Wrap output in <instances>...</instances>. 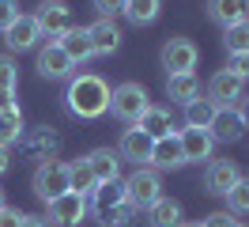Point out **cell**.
<instances>
[{
  "instance_id": "obj_30",
  "label": "cell",
  "mask_w": 249,
  "mask_h": 227,
  "mask_svg": "<svg viewBox=\"0 0 249 227\" xmlns=\"http://www.w3.org/2000/svg\"><path fill=\"white\" fill-rule=\"evenodd\" d=\"M136 212H140V208L124 197L121 205H113V208L102 212V224H106V227H124V224H132V220H136Z\"/></svg>"
},
{
  "instance_id": "obj_3",
  "label": "cell",
  "mask_w": 249,
  "mask_h": 227,
  "mask_svg": "<svg viewBox=\"0 0 249 227\" xmlns=\"http://www.w3.org/2000/svg\"><path fill=\"white\" fill-rule=\"evenodd\" d=\"M72 189L68 186V163H61V159H46V163L34 170V193L42 197V201H57V197H64Z\"/></svg>"
},
{
  "instance_id": "obj_5",
  "label": "cell",
  "mask_w": 249,
  "mask_h": 227,
  "mask_svg": "<svg viewBox=\"0 0 249 227\" xmlns=\"http://www.w3.org/2000/svg\"><path fill=\"white\" fill-rule=\"evenodd\" d=\"M124 193L136 208H151L159 197H162V178H159L155 166H136V174L124 182Z\"/></svg>"
},
{
  "instance_id": "obj_36",
  "label": "cell",
  "mask_w": 249,
  "mask_h": 227,
  "mask_svg": "<svg viewBox=\"0 0 249 227\" xmlns=\"http://www.w3.org/2000/svg\"><path fill=\"white\" fill-rule=\"evenodd\" d=\"M19 220H23V212H16V208H0V227H19Z\"/></svg>"
},
{
  "instance_id": "obj_42",
  "label": "cell",
  "mask_w": 249,
  "mask_h": 227,
  "mask_svg": "<svg viewBox=\"0 0 249 227\" xmlns=\"http://www.w3.org/2000/svg\"><path fill=\"white\" fill-rule=\"evenodd\" d=\"M238 227H246V224H238Z\"/></svg>"
},
{
  "instance_id": "obj_40",
  "label": "cell",
  "mask_w": 249,
  "mask_h": 227,
  "mask_svg": "<svg viewBox=\"0 0 249 227\" xmlns=\"http://www.w3.org/2000/svg\"><path fill=\"white\" fill-rule=\"evenodd\" d=\"M0 208H4V189H0Z\"/></svg>"
},
{
  "instance_id": "obj_34",
  "label": "cell",
  "mask_w": 249,
  "mask_h": 227,
  "mask_svg": "<svg viewBox=\"0 0 249 227\" xmlns=\"http://www.w3.org/2000/svg\"><path fill=\"white\" fill-rule=\"evenodd\" d=\"M227 72H234V76H242V80H249V53H231Z\"/></svg>"
},
{
  "instance_id": "obj_29",
  "label": "cell",
  "mask_w": 249,
  "mask_h": 227,
  "mask_svg": "<svg viewBox=\"0 0 249 227\" xmlns=\"http://www.w3.org/2000/svg\"><path fill=\"white\" fill-rule=\"evenodd\" d=\"M223 45H227V53H249V19L223 30Z\"/></svg>"
},
{
  "instance_id": "obj_33",
  "label": "cell",
  "mask_w": 249,
  "mask_h": 227,
  "mask_svg": "<svg viewBox=\"0 0 249 227\" xmlns=\"http://www.w3.org/2000/svg\"><path fill=\"white\" fill-rule=\"evenodd\" d=\"M19 19V4L16 0H0V30H8Z\"/></svg>"
},
{
  "instance_id": "obj_43",
  "label": "cell",
  "mask_w": 249,
  "mask_h": 227,
  "mask_svg": "<svg viewBox=\"0 0 249 227\" xmlns=\"http://www.w3.org/2000/svg\"><path fill=\"white\" fill-rule=\"evenodd\" d=\"M246 8H249V0H246Z\"/></svg>"
},
{
  "instance_id": "obj_31",
  "label": "cell",
  "mask_w": 249,
  "mask_h": 227,
  "mask_svg": "<svg viewBox=\"0 0 249 227\" xmlns=\"http://www.w3.org/2000/svg\"><path fill=\"white\" fill-rule=\"evenodd\" d=\"M227 205H231L227 212H238V216H246V212H249V178H242L231 193H227Z\"/></svg>"
},
{
  "instance_id": "obj_39",
  "label": "cell",
  "mask_w": 249,
  "mask_h": 227,
  "mask_svg": "<svg viewBox=\"0 0 249 227\" xmlns=\"http://www.w3.org/2000/svg\"><path fill=\"white\" fill-rule=\"evenodd\" d=\"M238 118H242V125L249 129V99H242V110H238Z\"/></svg>"
},
{
  "instance_id": "obj_20",
  "label": "cell",
  "mask_w": 249,
  "mask_h": 227,
  "mask_svg": "<svg viewBox=\"0 0 249 227\" xmlns=\"http://www.w3.org/2000/svg\"><path fill=\"white\" fill-rule=\"evenodd\" d=\"M208 133L215 136V140H223V144H234V140L246 136V125H242V118H238V110H219Z\"/></svg>"
},
{
  "instance_id": "obj_23",
  "label": "cell",
  "mask_w": 249,
  "mask_h": 227,
  "mask_svg": "<svg viewBox=\"0 0 249 227\" xmlns=\"http://www.w3.org/2000/svg\"><path fill=\"white\" fill-rule=\"evenodd\" d=\"M162 12V0H124V19L132 27H151Z\"/></svg>"
},
{
  "instance_id": "obj_38",
  "label": "cell",
  "mask_w": 249,
  "mask_h": 227,
  "mask_svg": "<svg viewBox=\"0 0 249 227\" xmlns=\"http://www.w3.org/2000/svg\"><path fill=\"white\" fill-rule=\"evenodd\" d=\"M8 166H12V151L0 148V174H8Z\"/></svg>"
},
{
  "instance_id": "obj_28",
  "label": "cell",
  "mask_w": 249,
  "mask_h": 227,
  "mask_svg": "<svg viewBox=\"0 0 249 227\" xmlns=\"http://www.w3.org/2000/svg\"><path fill=\"white\" fill-rule=\"evenodd\" d=\"M91 197H94V208H98V216H102L106 208H113V205H121V201H124L128 193H124V182L117 178V182H102V186H98V189H94Z\"/></svg>"
},
{
  "instance_id": "obj_1",
  "label": "cell",
  "mask_w": 249,
  "mask_h": 227,
  "mask_svg": "<svg viewBox=\"0 0 249 227\" xmlns=\"http://www.w3.org/2000/svg\"><path fill=\"white\" fill-rule=\"evenodd\" d=\"M64 99H68V110L76 118H83V121L102 118L109 110V83L94 72H79L68 80V95Z\"/></svg>"
},
{
  "instance_id": "obj_15",
  "label": "cell",
  "mask_w": 249,
  "mask_h": 227,
  "mask_svg": "<svg viewBox=\"0 0 249 227\" xmlns=\"http://www.w3.org/2000/svg\"><path fill=\"white\" fill-rule=\"evenodd\" d=\"M181 151H185V163H200V159H212L215 151V136L208 129H181Z\"/></svg>"
},
{
  "instance_id": "obj_41",
  "label": "cell",
  "mask_w": 249,
  "mask_h": 227,
  "mask_svg": "<svg viewBox=\"0 0 249 227\" xmlns=\"http://www.w3.org/2000/svg\"><path fill=\"white\" fill-rule=\"evenodd\" d=\"M181 227H200V224H181Z\"/></svg>"
},
{
  "instance_id": "obj_18",
  "label": "cell",
  "mask_w": 249,
  "mask_h": 227,
  "mask_svg": "<svg viewBox=\"0 0 249 227\" xmlns=\"http://www.w3.org/2000/svg\"><path fill=\"white\" fill-rule=\"evenodd\" d=\"M136 129H140V133H147L151 140H162V136L178 133V129H174L170 110H162V106H147V110L140 114V121H136Z\"/></svg>"
},
{
  "instance_id": "obj_22",
  "label": "cell",
  "mask_w": 249,
  "mask_h": 227,
  "mask_svg": "<svg viewBox=\"0 0 249 227\" xmlns=\"http://www.w3.org/2000/svg\"><path fill=\"white\" fill-rule=\"evenodd\" d=\"M166 95H170L174 103L189 106L193 99H200V80L193 72H181V76H166Z\"/></svg>"
},
{
  "instance_id": "obj_2",
  "label": "cell",
  "mask_w": 249,
  "mask_h": 227,
  "mask_svg": "<svg viewBox=\"0 0 249 227\" xmlns=\"http://www.w3.org/2000/svg\"><path fill=\"white\" fill-rule=\"evenodd\" d=\"M147 91L140 87V83H117V87L109 91V114L117 121H140V114L147 110Z\"/></svg>"
},
{
  "instance_id": "obj_14",
  "label": "cell",
  "mask_w": 249,
  "mask_h": 227,
  "mask_svg": "<svg viewBox=\"0 0 249 227\" xmlns=\"http://www.w3.org/2000/svg\"><path fill=\"white\" fill-rule=\"evenodd\" d=\"M151 148H155V140H151L147 133L128 129V133L121 136V144H117V155L128 159V163H136V166H143V163H151Z\"/></svg>"
},
{
  "instance_id": "obj_37",
  "label": "cell",
  "mask_w": 249,
  "mask_h": 227,
  "mask_svg": "<svg viewBox=\"0 0 249 227\" xmlns=\"http://www.w3.org/2000/svg\"><path fill=\"white\" fill-rule=\"evenodd\" d=\"M19 227H49V224L42 220V216H23V220H19Z\"/></svg>"
},
{
  "instance_id": "obj_11",
  "label": "cell",
  "mask_w": 249,
  "mask_h": 227,
  "mask_svg": "<svg viewBox=\"0 0 249 227\" xmlns=\"http://www.w3.org/2000/svg\"><path fill=\"white\" fill-rule=\"evenodd\" d=\"M42 38H46V34H42V27H38V19H34V15H19L16 23L4 30V42H8V49H16V53L34 49Z\"/></svg>"
},
{
  "instance_id": "obj_9",
  "label": "cell",
  "mask_w": 249,
  "mask_h": 227,
  "mask_svg": "<svg viewBox=\"0 0 249 227\" xmlns=\"http://www.w3.org/2000/svg\"><path fill=\"white\" fill-rule=\"evenodd\" d=\"M83 216H87V197L72 193V189L46 205V220L57 227H76V224H83Z\"/></svg>"
},
{
  "instance_id": "obj_21",
  "label": "cell",
  "mask_w": 249,
  "mask_h": 227,
  "mask_svg": "<svg viewBox=\"0 0 249 227\" xmlns=\"http://www.w3.org/2000/svg\"><path fill=\"white\" fill-rule=\"evenodd\" d=\"M147 224L151 227H181L185 216H181V205L174 197H159L155 205L147 208Z\"/></svg>"
},
{
  "instance_id": "obj_6",
  "label": "cell",
  "mask_w": 249,
  "mask_h": 227,
  "mask_svg": "<svg viewBox=\"0 0 249 227\" xmlns=\"http://www.w3.org/2000/svg\"><path fill=\"white\" fill-rule=\"evenodd\" d=\"M34 19H38V27H42V34H46L49 42H57L61 34L72 30V8H68L64 0H42L38 12H34Z\"/></svg>"
},
{
  "instance_id": "obj_4",
  "label": "cell",
  "mask_w": 249,
  "mask_h": 227,
  "mask_svg": "<svg viewBox=\"0 0 249 227\" xmlns=\"http://www.w3.org/2000/svg\"><path fill=\"white\" fill-rule=\"evenodd\" d=\"M196 61H200V49H196L193 38H181V34L166 38V45H162V68H166V76L193 72V68H196Z\"/></svg>"
},
{
  "instance_id": "obj_24",
  "label": "cell",
  "mask_w": 249,
  "mask_h": 227,
  "mask_svg": "<svg viewBox=\"0 0 249 227\" xmlns=\"http://www.w3.org/2000/svg\"><path fill=\"white\" fill-rule=\"evenodd\" d=\"M16 87H19V64L8 53H0V110L16 106Z\"/></svg>"
},
{
  "instance_id": "obj_26",
  "label": "cell",
  "mask_w": 249,
  "mask_h": 227,
  "mask_svg": "<svg viewBox=\"0 0 249 227\" xmlns=\"http://www.w3.org/2000/svg\"><path fill=\"white\" fill-rule=\"evenodd\" d=\"M23 133V114H19V106H4L0 110V148H12Z\"/></svg>"
},
{
  "instance_id": "obj_12",
  "label": "cell",
  "mask_w": 249,
  "mask_h": 227,
  "mask_svg": "<svg viewBox=\"0 0 249 227\" xmlns=\"http://www.w3.org/2000/svg\"><path fill=\"white\" fill-rule=\"evenodd\" d=\"M87 38H91L94 57H109V53L121 49V27H117L113 19H98V23H91V27H87Z\"/></svg>"
},
{
  "instance_id": "obj_13",
  "label": "cell",
  "mask_w": 249,
  "mask_h": 227,
  "mask_svg": "<svg viewBox=\"0 0 249 227\" xmlns=\"http://www.w3.org/2000/svg\"><path fill=\"white\" fill-rule=\"evenodd\" d=\"M83 163L91 166V174H94V182L102 186V182H117L121 178V155L113 148H94L91 155H83Z\"/></svg>"
},
{
  "instance_id": "obj_7",
  "label": "cell",
  "mask_w": 249,
  "mask_h": 227,
  "mask_svg": "<svg viewBox=\"0 0 249 227\" xmlns=\"http://www.w3.org/2000/svg\"><path fill=\"white\" fill-rule=\"evenodd\" d=\"M204 99H212L219 110H234V103L246 99V80L223 68V72H215L208 80V95H204Z\"/></svg>"
},
{
  "instance_id": "obj_10",
  "label": "cell",
  "mask_w": 249,
  "mask_h": 227,
  "mask_svg": "<svg viewBox=\"0 0 249 227\" xmlns=\"http://www.w3.org/2000/svg\"><path fill=\"white\" fill-rule=\"evenodd\" d=\"M242 182V170H238V163H231V159H212L208 163V170H204V189L215 197H227Z\"/></svg>"
},
{
  "instance_id": "obj_35",
  "label": "cell",
  "mask_w": 249,
  "mask_h": 227,
  "mask_svg": "<svg viewBox=\"0 0 249 227\" xmlns=\"http://www.w3.org/2000/svg\"><path fill=\"white\" fill-rule=\"evenodd\" d=\"M200 227H238V220L231 212H212L208 220H200Z\"/></svg>"
},
{
  "instance_id": "obj_19",
  "label": "cell",
  "mask_w": 249,
  "mask_h": 227,
  "mask_svg": "<svg viewBox=\"0 0 249 227\" xmlns=\"http://www.w3.org/2000/svg\"><path fill=\"white\" fill-rule=\"evenodd\" d=\"M57 42H61V49L68 53V61H72V64H87V61L94 57L91 38H87V27H72L68 34H61Z\"/></svg>"
},
{
  "instance_id": "obj_16",
  "label": "cell",
  "mask_w": 249,
  "mask_h": 227,
  "mask_svg": "<svg viewBox=\"0 0 249 227\" xmlns=\"http://www.w3.org/2000/svg\"><path fill=\"white\" fill-rule=\"evenodd\" d=\"M151 163L155 170H178V166H185V151H181V136L170 133L155 140V148H151Z\"/></svg>"
},
{
  "instance_id": "obj_25",
  "label": "cell",
  "mask_w": 249,
  "mask_h": 227,
  "mask_svg": "<svg viewBox=\"0 0 249 227\" xmlns=\"http://www.w3.org/2000/svg\"><path fill=\"white\" fill-rule=\"evenodd\" d=\"M215 114H219V106L200 95V99H193V103L185 106V129H212Z\"/></svg>"
},
{
  "instance_id": "obj_32",
  "label": "cell",
  "mask_w": 249,
  "mask_h": 227,
  "mask_svg": "<svg viewBox=\"0 0 249 227\" xmlns=\"http://www.w3.org/2000/svg\"><path fill=\"white\" fill-rule=\"evenodd\" d=\"M94 12H98V19H117V15H124V0H91Z\"/></svg>"
},
{
  "instance_id": "obj_17",
  "label": "cell",
  "mask_w": 249,
  "mask_h": 227,
  "mask_svg": "<svg viewBox=\"0 0 249 227\" xmlns=\"http://www.w3.org/2000/svg\"><path fill=\"white\" fill-rule=\"evenodd\" d=\"M208 19L227 30L234 23H246L249 8H246V0H208Z\"/></svg>"
},
{
  "instance_id": "obj_27",
  "label": "cell",
  "mask_w": 249,
  "mask_h": 227,
  "mask_svg": "<svg viewBox=\"0 0 249 227\" xmlns=\"http://www.w3.org/2000/svg\"><path fill=\"white\" fill-rule=\"evenodd\" d=\"M68 186H72V193H79V197H87V193H94V189H98V182H94L91 166L83 163V159L68 163Z\"/></svg>"
},
{
  "instance_id": "obj_8",
  "label": "cell",
  "mask_w": 249,
  "mask_h": 227,
  "mask_svg": "<svg viewBox=\"0 0 249 227\" xmlns=\"http://www.w3.org/2000/svg\"><path fill=\"white\" fill-rule=\"evenodd\" d=\"M38 76L42 80H72L76 76V64L68 61V53L61 49V42H46L38 49Z\"/></svg>"
}]
</instances>
